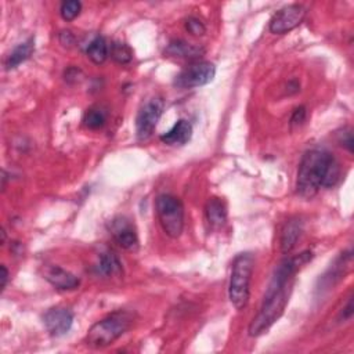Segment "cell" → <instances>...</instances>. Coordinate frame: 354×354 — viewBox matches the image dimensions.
<instances>
[{"label": "cell", "mask_w": 354, "mask_h": 354, "mask_svg": "<svg viewBox=\"0 0 354 354\" xmlns=\"http://www.w3.org/2000/svg\"><path fill=\"white\" fill-rule=\"evenodd\" d=\"M313 259V252L305 250L296 256L288 257L279 264L272 283L264 294L260 310L249 325L250 336H260L269 331L276 321L284 314L292 291L295 274Z\"/></svg>", "instance_id": "1"}, {"label": "cell", "mask_w": 354, "mask_h": 354, "mask_svg": "<svg viewBox=\"0 0 354 354\" xmlns=\"http://www.w3.org/2000/svg\"><path fill=\"white\" fill-rule=\"evenodd\" d=\"M340 179V167L331 152L322 148H313L302 156L296 193L305 200L316 197L321 187H333Z\"/></svg>", "instance_id": "2"}, {"label": "cell", "mask_w": 354, "mask_h": 354, "mask_svg": "<svg viewBox=\"0 0 354 354\" xmlns=\"http://www.w3.org/2000/svg\"><path fill=\"white\" fill-rule=\"evenodd\" d=\"M133 324V316L126 310H118L97 321L88 329L84 342L92 349H104L117 342Z\"/></svg>", "instance_id": "3"}, {"label": "cell", "mask_w": 354, "mask_h": 354, "mask_svg": "<svg viewBox=\"0 0 354 354\" xmlns=\"http://www.w3.org/2000/svg\"><path fill=\"white\" fill-rule=\"evenodd\" d=\"M253 264L255 260L250 253H239L233 261L228 284V299L237 310H242L249 302Z\"/></svg>", "instance_id": "4"}, {"label": "cell", "mask_w": 354, "mask_h": 354, "mask_svg": "<svg viewBox=\"0 0 354 354\" xmlns=\"http://www.w3.org/2000/svg\"><path fill=\"white\" fill-rule=\"evenodd\" d=\"M155 208L165 234L173 239L179 238L185 230L186 215L183 202L172 194H161L155 201Z\"/></svg>", "instance_id": "5"}, {"label": "cell", "mask_w": 354, "mask_h": 354, "mask_svg": "<svg viewBox=\"0 0 354 354\" xmlns=\"http://www.w3.org/2000/svg\"><path fill=\"white\" fill-rule=\"evenodd\" d=\"M216 67L209 61H197L187 65L174 78L173 84L179 88H194L211 83L215 79Z\"/></svg>", "instance_id": "6"}, {"label": "cell", "mask_w": 354, "mask_h": 354, "mask_svg": "<svg viewBox=\"0 0 354 354\" xmlns=\"http://www.w3.org/2000/svg\"><path fill=\"white\" fill-rule=\"evenodd\" d=\"M163 108L165 104L161 97H151L141 106L136 118V134L139 140L145 141L154 134Z\"/></svg>", "instance_id": "7"}, {"label": "cell", "mask_w": 354, "mask_h": 354, "mask_svg": "<svg viewBox=\"0 0 354 354\" xmlns=\"http://www.w3.org/2000/svg\"><path fill=\"white\" fill-rule=\"evenodd\" d=\"M305 17L306 9L302 5H288L273 16L269 30L274 35H285L298 28Z\"/></svg>", "instance_id": "8"}, {"label": "cell", "mask_w": 354, "mask_h": 354, "mask_svg": "<svg viewBox=\"0 0 354 354\" xmlns=\"http://www.w3.org/2000/svg\"><path fill=\"white\" fill-rule=\"evenodd\" d=\"M43 324L51 336H64L73 324V313L62 306L51 307L43 316Z\"/></svg>", "instance_id": "9"}, {"label": "cell", "mask_w": 354, "mask_h": 354, "mask_svg": "<svg viewBox=\"0 0 354 354\" xmlns=\"http://www.w3.org/2000/svg\"><path fill=\"white\" fill-rule=\"evenodd\" d=\"M111 233L121 248L126 250H137L139 235L130 220L122 216L114 219L111 223Z\"/></svg>", "instance_id": "10"}, {"label": "cell", "mask_w": 354, "mask_h": 354, "mask_svg": "<svg viewBox=\"0 0 354 354\" xmlns=\"http://www.w3.org/2000/svg\"><path fill=\"white\" fill-rule=\"evenodd\" d=\"M43 279L60 291H72L80 285V280L60 266H46Z\"/></svg>", "instance_id": "11"}, {"label": "cell", "mask_w": 354, "mask_h": 354, "mask_svg": "<svg viewBox=\"0 0 354 354\" xmlns=\"http://www.w3.org/2000/svg\"><path fill=\"white\" fill-rule=\"evenodd\" d=\"M303 233V220L300 217H291L285 222L281 230L280 246L284 253H290L295 249L298 241L300 239Z\"/></svg>", "instance_id": "12"}, {"label": "cell", "mask_w": 354, "mask_h": 354, "mask_svg": "<svg viewBox=\"0 0 354 354\" xmlns=\"http://www.w3.org/2000/svg\"><path fill=\"white\" fill-rule=\"evenodd\" d=\"M193 137V125L186 121L180 119L174 123V126L163 133L159 139L166 145H185L187 144Z\"/></svg>", "instance_id": "13"}, {"label": "cell", "mask_w": 354, "mask_h": 354, "mask_svg": "<svg viewBox=\"0 0 354 354\" xmlns=\"http://www.w3.org/2000/svg\"><path fill=\"white\" fill-rule=\"evenodd\" d=\"M205 216L212 230L223 228L227 223V216H228L226 202L217 197L209 198L205 205Z\"/></svg>", "instance_id": "14"}, {"label": "cell", "mask_w": 354, "mask_h": 354, "mask_svg": "<svg viewBox=\"0 0 354 354\" xmlns=\"http://www.w3.org/2000/svg\"><path fill=\"white\" fill-rule=\"evenodd\" d=\"M96 273L106 279L121 277L123 274V268L119 257L113 250H106L99 256V261L95 266Z\"/></svg>", "instance_id": "15"}, {"label": "cell", "mask_w": 354, "mask_h": 354, "mask_svg": "<svg viewBox=\"0 0 354 354\" xmlns=\"http://www.w3.org/2000/svg\"><path fill=\"white\" fill-rule=\"evenodd\" d=\"M204 53H205L204 47L198 45L187 43L186 40H182V39L172 40L165 50V54L167 57L189 58V60H198L200 57L204 56Z\"/></svg>", "instance_id": "16"}, {"label": "cell", "mask_w": 354, "mask_h": 354, "mask_svg": "<svg viewBox=\"0 0 354 354\" xmlns=\"http://www.w3.org/2000/svg\"><path fill=\"white\" fill-rule=\"evenodd\" d=\"M35 51V39L30 38L28 40H25L24 43L17 45L10 54L8 56V58L5 60V67L6 69H14L19 65H21L23 62H25L27 60L31 58V56Z\"/></svg>", "instance_id": "17"}, {"label": "cell", "mask_w": 354, "mask_h": 354, "mask_svg": "<svg viewBox=\"0 0 354 354\" xmlns=\"http://www.w3.org/2000/svg\"><path fill=\"white\" fill-rule=\"evenodd\" d=\"M86 53L92 62H95L96 65H102L106 62V60L110 56V47H108L106 39L99 35L91 43H88Z\"/></svg>", "instance_id": "18"}, {"label": "cell", "mask_w": 354, "mask_h": 354, "mask_svg": "<svg viewBox=\"0 0 354 354\" xmlns=\"http://www.w3.org/2000/svg\"><path fill=\"white\" fill-rule=\"evenodd\" d=\"M82 122L84 128L91 130L102 129L107 123V111L100 106L91 107L84 113Z\"/></svg>", "instance_id": "19"}, {"label": "cell", "mask_w": 354, "mask_h": 354, "mask_svg": "<svg viewBox=\"0 0 354 354\" xmlns=\"http://www.w3.org/2000/svg\"><path fill=\"white\" fill-rule=\"evenodd\" d=\"M111 58L118 64H129L133 60V50L123 42H114L110 49Z\"/></svg>", "instance_id": "20"}, {"label": "cell", "mask_w": 354, "mask_h": 354, "mask_svg": "<svg viewBox=\"0 0 354 354\" xmlns=\"http://www.w3.org/2000/svg\"><path fill=\"white\" fill-rule=\"evenodd\" d=\"M82 12V3L78 0H68L60 8V14L65 21H73Z\"/></svg>", "instance_id": "21"}, {"label": "cell", "mask_w": 354, "mask_h": 354, "mask_svg": "<svg viewBox=\"0 0 354 354\" xmlns=\"http://www.w3.org/2000/svg\"><path fill=\"white\" fill-rule=\"evenodd\" d=\"M186 30L193 35V36H202L206 32V28L204 23L197 19V17H189L186 20Z\"/></svg>", "instance_id": "22"}, {"label": "cell", "mask_w": 354, "mask_h": 354, "mask_svg": "<svg viewBox=\"0 0 354 354\" xmlns=\"http://www.w3.org/2000/svg\"><path fill=\"white\" fill-rule=\"evenodd\" d=\"M338 141L344 147L350 154L353 152V132L350 128H344L338 133Z\"/></svg>", "instance_id": "23"}, {"label": "cell", "mask_w": 354, "mask_h": 354, "mask_svg": "<svg viewBox=\"0 0 354 354\" xmlns=\"http://www.w3.org/2000/svg\"><path fill=\"white\" fill-rule=\"evenodd\" d=\"M306 117H307V111H306V107H299L294 111V115L291 118V123L292 125H300L306 121Z\"/></svg>", "instance_id": "24"}, {"label": "cell", "mask_w": 354, "mask_h": 354, "mask_svg": "<svg viewBox=\"0 0 354 354\" xmlns=\"http://www.w3.org/2000/svg\"><path fill=\"white\" fill-rule=\"evenodd\" d=\"M60 42H61L62 46L71 47L75 43V36H73V34L71 31H62L60 34Z\"/></svg>", "instance_id": "25"}, {"label": "cell", "mask_w": 354, "mask_h": 354, "mask_svg": "<svg viewBox=\"0 0 354 354\" xmlns=\"http://www.w3.org/2000/svg\"><path fill=\"white\" fill-rule=\"evenodd\" d=\"M0 270H2V274H0V291L3 292L6 290V285L9 281V270L5 264L0 268Z\"/></svg>", "instance_id": "26"}, {"label": "cell", "mask_w": 354, "mask_h": 354, "mask_svg": "<svg viewBox=\"0 0 354 354\" xmlns=\"http://www.w3.org/2000/svg\"><path fill=\"white\" fill-rule=\"evenodd\" d=\"M351 316H353V299L350 298L347 302V306L344 307V310L342 313V318L346 321V320H350Z\"/></svg>", "instance_id": "27"}]
</instances>
